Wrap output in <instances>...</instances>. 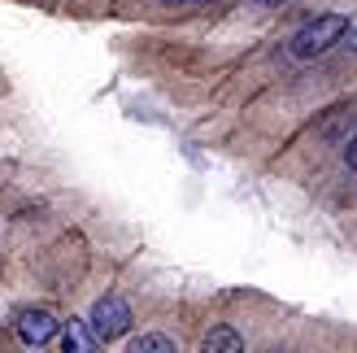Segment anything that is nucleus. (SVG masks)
<instances>
[{"instance_id": "8", "label": "nucleus", "mask_w": 357, "mask_h": 353, "mask_svg": "<svg viewBox=\"0 0 357 353\" xmlns=\"http://www.w3.org/2000/svg\"><path fill=\"white\" fill-rule=\"evenodd\" d=\"M344 166H349V170H357V135L349 140V149H344Z\"/></svg>"}, {"instance_id": "9", "label": "nucleus", "mask_w": 357, "mask_h": 353, "mask_svg": "<svg viewBox=\"0 0 357 353\" xmlns=\"http://www.w3.org/2000/svg\"><path fill=\"white\" fill-rule=\"evenodd\" d=\"M349 48H353V52H357V27H353V31H349Z\"/></svg>"}, {"instance_id": "1", "label": "nucleus", "mask_w": 357, "mask_h": 353, "mask_svg": "<svg viewBox=\"0 0 357 353\" xmlns=\"http://www.w3.org/2000/svg\"><path fill=\"white\" fill-rule=\"evenodd\" d=\"M349 35V17L344 13H318L310 17V22H301L292 31V40H288V57L292 61H314V57H323L327 48H335Z\"/></svg>"}, {"instance_id": "7", "label": "nucleus", "mask_w": 357, "mask_h": 353, "mask_svg": "<svg viewBox=\"0 0 357 353\" xmlns=\"http://www.w3.org/2000/svg\"><path fill=\"white\" fill-rule=\"evenodd\" d=\"M162 9H201V5H209V0H157Z\"/></svg>"}, {"instance_id": "5", "label": "nucleus", "mask_w": 357, "mask_h": 353, "mask_svg": "<svg viewBox=\"0 0 357 353\" xmlns=\"http://www.w3.org/2000/svg\"><path fill=\"white\" fill-rule=\"evenodd\" d=\"M201 353H244V336L236 327L218 323V327H209V336L201 340Z\"/></svg>"}, {"instance_id": "10", "label": "nucleus", "mask_w": 357, "mask_h": 353, "mask_svg": "<svg viewBox=\"0 0 357 353\" xmlns=\"http://www.w3.org/2000/svg\"><path fill=\"white\" fill-rule=\"evenodd\" d=\"M253 5H283V0H253Z\"/></svg>"}, {"instance_id": "6", "label": "nucleus", "mask_w": 357, "mask_h": 353, "mask_svg": "<svg viewBox=\"0 0 357 353\" xmlns=\"http://www.w3.org/2000/svg\"><path fill=\"white\" fill-rule=\"evenodd\" d=\"M127 353H178L170 336H162V331H144V336H135Z\"/></svg>"}, {"instance_id": "2", "label": "nucleus", "mask_w": 357, "mask_h": 353, "mask_svg": "<svg viewBox=\"0 0 357 353\" xmlns=\"http://www.w3.org/2000/svg\"><path fill=\"white\" fill-rule=\"evenodd\" d=\"M92 327L100 331L105 340H118V336H127V327H131V306L122 301V296L105 292L100 301L92 306Z\"/></svg>"}, {"instance_id": "4", "label": "nucleus", "mask_w": 357, "mask_h": 353, "mask_svg": "<svg viewBox=\"0 0 357 353\" xmlns=\"http://www.w3.org/2000/svg\"><path fill=\"white\" fill-rule=\"evenodd\" d=\"M61 353H100V331L92 323H79V319H70L61 323Z\"/></svg>"}, {"instance_id": "3", "label": "nucleus", "mask_w": 357, "mask_h": 353, "mask_svg": "<svg viewBox=\"0 0 357 353\" xmlns=\"http://www.w3.org/2000/svg\"><path fill=\"white\" fill-rule=\"evenodd\" d=\"M13 327H17V340H22L26 349H44V345H52L61 336V323L52 319L48 310H22Z\"/></svg>"}]
</instances>
